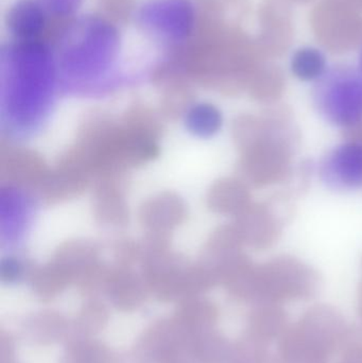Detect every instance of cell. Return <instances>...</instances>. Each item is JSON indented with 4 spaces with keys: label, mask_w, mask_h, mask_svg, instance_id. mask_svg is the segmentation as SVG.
I'll list each match as a JSON object with an SVG mask.
<instances>
[{
    "label": "cell",
    "mask_w": 362,
    "mask_h": 363,
    "mask_svg": "<svg viewBox=\"0 0 362 363\" xmlns=\"http://www.w3.org/2000/svg\"><path fill=\"white\" fill-rule=\"evenodd\" d=\"M316 172L317 164L312 160H303L293 165L288 178L282 184V189L297 200L308 191Z\"/></svg>",
    "instance_id": "7"
},
{
    "label": "cell",
    "mask_w": 362,
    "mask_h": 363,
    "mask_svg": "<svg viewBox=\"0 0 362 363\" xmlns=\"http://www.w3.org/2000/svg\"><path fill=\"white\" fill-rule=\"evenodd\" d=\"M301 142L290 106L278 102L267 106L261 116L249 115L238 140L242 151L240 170L247 185H282L293 170Z\"/></svg>",
    "instance_id": "1"
},
{
    "label": "cell",
    "mask_w": 362,
    "mask_h": 363,
    "mask_svg": "<svg viewBox=\"0 0 362 363\" xmlns=\"http://www.w3.org/2000/svg\"><path fill=\"white\" fill-rule=\"evenodd\" d=\"M341 138L344 140L362 145V121L353 127L342 130Z\"/></svg>",
    "instance_id": "8"
},
{
    "label": "cell",
    "mask_w": 362,
    "mask_h": 363,
    "mask_svg": "<svg viewBox=\"0 0 362 363\" xmlns=\"http://www.w3.org/2000/svg\"><path fill=\"white\" fill-rule=\"evenodd\" d=\"M361 72L362 74V51H361Z\"/></svg>",
    "instance_id": "9"
},
{
    "label": "cell",
    "mask_w": 362,
    "mask_h": 363,
    "mask_svg": "<svg viewBox=\"0 0 362 363\" xmlns=\"http://www.w3.org/2000/svg\"><path fill=\"white\" fill-rule=\"evenodd\" d=\"M291 72L295 78L304 82H316L327 70L325 55L314 47L298 49L293 55Z\"/></svg>",
    "instance_id": "6"
},
{
    "label": "cell",
    "mask_w": 362,
    "mask_h": 363,
    "mask_svg": "<svg viewBox=\"0 0 362 363\" xmlns=\"http://www.w3.org/2000/svg\"><path fill=\"white\" fill-rule=\"evenodd\" d=\"M239 215L237 232L256 251L271 249L280 241L286 224L264 202L251 203Z\"/></svg>",
    "instance_id": "4"
},
{
    "label": "cell",
    "mask_w": 362,
    "mask_h": 363,
    "mask_svg": "<svg viewBox=\"0 0 362 363\" xmlns=\"http://www.w3.org/2000/svg\"><path fill=\"white\" fill-rule=\"evenodd\" d=\"M312 106L329 125L353 127L362 121V74L346 64L332 66L315 82Z\"/></svg>",
    "instance_id": "2"
},
{
    "label": "cell",
    "mask_w": 362,
    "mask_h": 363,
    "mask_svg": "<svg viewBox=\"0 0 362 363\" xmlns=\"http://www.w3.org/2000/svg\"><path fill=\"white\" fill-rule=\"evenodd\" d=\"M323 185L335 192H351L362 188V145L344 140L327 151L317 164Z\"/></svg>",
    "instance_id": "3"
},
{
    "label": "cell",
    "mask_w": 362,
    "mask_h": 363,
    "mask_svg": "<svg viewBox=\"0 0 362 363\" xmlns=\"http://www.w3.org/2000/svg\"><path fill=\"white\" fill-rule=\"evenodd\" d=\"M253 99L265 106L278 104L284 95L286 79L282 70L276 66L256 67L248 83Z\"/></svg>",
    "instance_id": "5"
}]
</instances>
